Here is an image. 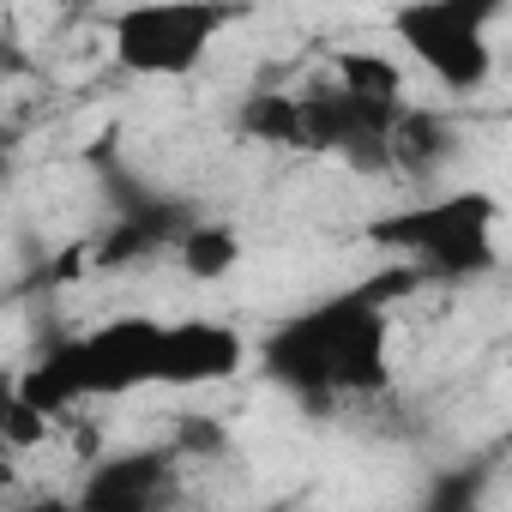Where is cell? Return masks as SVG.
Listing matches in <instances>:
<instances>
[{
  "mask_svg": "<svg viewBox=\"0 0 512 512\" xmlns=\"http://www.w3.org/2000/svg\"><path fill=\"white\" fill-rule=\"evenodd\" d=\"M500 19V0H410L392 7V37L398 49L434 73V85L446 91H482L494 73V43L488 25Z\"/></svg>",
  "mask_w": 512,
  "mask_h": 512,
  "instance_id": "277c9868",
  "label": "cell"
},
{
  "mask_svg": "<svg viewBox=\"0 0 512 512\" xmlns=\"http://www.w3.org/2000/svg\"><path fill=\"white\" fill-rule=\"evenodd\" d=\"M235 13L229 7H199V0H169V7H127L109 19V49L127 73L139 79H187L217 31H229Z\"/></svg>",
  "mask_w": 512,
  "mask_h": 512,
  "instance_id": "5b68a950",
  "label": "cell"
},
{
  "mask_svg": "<svg viewBox=\"0 0 512 512\" xmlns=\"http://www.w3.org/2000/svg\"><path fill=\"white\" fill-rule=\"evenodd\" d=\"M247 362V338L223 320H163L157 386H211Z\"/></svg>",
  "mask_w": 512,
  "mask_h": 512,
  "instance_id": "52a82bcc",
  "label": "cell"
},
{
  "mask_svg": "<svg viewBox=\"0 0 512 512\" xmlns=\"http://www.w3.org/2000/svg\"><path fill=\"white\" fill-rule=\"evenodd\" d=\"M181 452L175 446H127L85 470L73 512H181Z\"/></svg>",
  "mask_w": 512,
  "mask_h": 512,
  "instance_id": "8992f818",
  "label": "cell"
},
{
  "mask_svg": "<svg viewBox=\"0 0 512 512\" xmlns=\"http://www.w3.org/2000/svg\"><path fill=\"white\" fill-rule=\"evenodd\" d=\"M25 512H73V500H31Z\"/></svg>",
  "mask_w": 512,
  "mask_h": 512,
  "instance_id": "5bb4252c",
  "label": "cell"
},
{
  "mask_svg": "<svg viewBox=\"0 0 512 512\" xmlns=\"http://www.w3.org/2000/svg\"><path fill=\"white\" fill-rule=\"evenodd\" d=\"M157 344H163V320L151 314H121L85 338H61L43 350V362H31L19 374V398L37 416H61L79 398H121L139 386H157Z\"/></svg>",
  "mask_w": 512,
  "mask_h": 512,
  "instance_id": "7a4b0ae2",
  "label": "cell"
},
{
  "mask_svg": "<svg viewBox=\"0 0 512 512\" xmlns=\"http://www.w3.org/2000/svg\"><path fill=\"white\" fill-rule=\"evenodd\" d=\"M482 488H488V470H482V464L446 470V476L428 482V494H422L416 512H476V506H482Z\"/></svg>",
  "mask_w": 512,
  "mask_h": 512,
  "instance_id": "7c38bea8",
  "label": "cell"
},
{
  "mask_svg": "<svg viewBox=\"0 0 512 512\" xmlns=\"http://www.w3.org/2000/svg\"><path fill=\"white\" fill-rule=\"evenodd\" d=\"M458 145H464V133H458V121H452V115L404 103V109H398V121L386 127V175L434 181V175L458 157Z\"/></svg>",
  "mask_w": 512,
  "mask_h": 512,
  "instance_id": "ba28073f",
  "label": "cell"
},
{
  "mask_svg": "<svg viewBox=\"0 0 512 512\" xmlns=\"http://www.w3.org/2000/svg\"><path fill=\"white\" fill-rule=\"evenodd\" d=\"M175 266L193 278V284H217L241 266V229L235 223H217V217H199L181 241H175Z\"/></svg>",
  "mask_w": 512,
  "mask_h": 512,
  "instance_id": "30bf717a",
  "label": "cell"
},
{
  "mask_svg": "<svg viewBox=\"0 0 512 512\" xmlns=\"http://www.w3.org/2000/svg\"><path fill=\"white\" fill-rule=\"evenodd\" d=\"M235 121H241V133L253 145H284V151H296V91H253Z\"/></svg>",
  "mask_w": 512,
  "mask_h": 512,
  "instance_id": "8fae6325",
  "label": "cell"
},
{
  "mask_svg": "<svg viewBox=\"0 0 512 512\" xmlns=\"http://www.w3.org/2000/svg\"><path fill=\"white\" fill-rule=\"evenodd\" d=\"M416 272H386L368 284H350L284 326L266 332L260 368L272 386H284L302 410L332 416L356 398H374L392 386V302L416 290Z\"/></svg>",
  "mask_w": 512,
  "mask_h": 512,
  "instance_id": "6da1fadb",
  "label": "cell"
},
{
  "mask_svg": "<svg viewBox=\"0 0 512 512\" xmlns=\"http://www.w3.org/2000/svg\"><path fill=\"white\" fill-rule=\"evenodd\" d=\"M169 446H175L181 458H217V452H223V422H211V416H181Z\"/></svg>",
  "mask_w": 512,
  "mask_h": 512,
  "instance_id": "4fadbf2b",
  "label": "cell"
},
{
  "mask_svg": "<svg viewBox=\"0 0 512 512\" xmlns=\"http://www.w3.org/2000/svg\"><path fill=\"white\" fill-rule=\"evenodd\" d=\"M332 91L362 115V121H380L392 127L398 109H404V67L380 49H344L332 61Z\"/></svg>",
  "mask_w": 512,
  "mask_h": 512,
  "instance_id": "9c48e42d",
  "label": "cell"
},
{
  "mask_svg": "<svg viewBox=\"0 0 512 512\" xmlns=\"http://www.w3.org/2000/svg\"><path fill=\"white\" fill-rule=\"evenodd\" d=\"M494 229H500V205L488 193L464 187V193L416 199V205L374 217L368 241L398 253L404 272H416V278H488L500 266Z\"/></svg>",
  "mask_w": 512,
  "mask_h": 512,
  "instance_id": "3957f363",
  "label": "cell"
}]
</instances>
